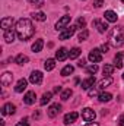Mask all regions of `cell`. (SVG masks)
<instances>
[{
    "label": "cell",
    "mask_w": 124,
    "mask_h": 126,
    "mask_svg": "<svg viewBox=\"0 0 124 126\" xmlns=\"http://www.w3.org/2000/svg\"><path fill=\"white\" fill-rule=\"evenodd\" d=\"M104 16H105V21H108V22H117V19H118V16L114 10H107L104 13Z\"/></svg>",
    "instance_id": "obj_16"
},
{
    "label": "cell",
    "mask_w": 124,
    "mask_h": 126,
    "mask_svg": "<svg viewBox=\"0 0 124 126\" xmlns=\"http://www.w3.org/2000/svg\"><path fill=\"white\" fill-rule=\"evenodd\" d=\"M35 98H37L35 93H34V91H28V93L25 94V97H24V103L28 104V106H31V104L35 103Z\"/></svg>",
    "instance_id": "obj_14"
},
{
    "label": "cell",
    "mask_w": 124,
    "mask_h": 126,
    "mask_svg": "<svg viewBox=\"0 0 124 126\" xmlns=\"http://www.w3.org/2000/svg\"><path fill=\"white\" fill-rule=\"evenodd\" d=\"M15 110H16V107H15L12 103H7V104H4V107H3V110H1V113H3V114H13V113H15Z\"/></svg>",
    "instance_id": "obj_21"
},
{
    "label": "cell",
    "mask_w": 124,
    "mask_h": 126,
    "mask_svg": "<svg viewBox=\"0 0 124 126\" xmlns=\"http://www.w3.org/2000/svg\"><path fill=\"white\" fill-rule=\"evenodd\" d=\"M95 116H96V113L93 111L92 109H89V107H86V109L82 110V117H83V120L88 122V123L95 120Z\"/></svg>",
    "instance_id": "obj_5"
},
{
    "label": "cell",
    "mask_w": 124,
    "mask_h": 126,
    "mask_svg": "<svg viewBox=\"0 0 124 126\" xmlns=\"http://www.w3.org/2000/svg\"><path fill=\"white\" fill-rule=\"evenodd\" d=\"M80 53H82V51H80L79 47H73V48L69 51V57H70V59H77V57L80 56Z\"/></svg>",
    "instance_id": "obj_23"
},
{
    "label": "cell",
    "mask_w": 124,
    "mask_h": 126,
    "mask_svg": "<svg viewBox=\"0 0 124 126\" xmlns=\"http://www.w3.org/2000/svg\"><path fill=\"white\" fill-rule=\"evenodd\" d=\"M34 32H35V28H34V25H32V22L29 19L22 18V19L18 21V24H16V35L19 37V40L28 41L34 35Z\"/></svg>",
    "instance_id": "obj_1"
},
{
    "label": "cell",
    "mask_w": 124,
    "mask_h": 126,
    "mask_svg": "<svg viewBox=\"0 0 124 126\" xmlns=\"http://www.w3.org/2000/svg\"><path fill=\"white\" fill-rule=\"evenodd\" d=\"M88 37H89V32H88V30H83V31L79 34V41L82 43V41H85Z\"/></svg>",
    "instance_id": "obj_33"
},
{
    "label": "cell",
    "mask_w": 124,
    "mask_h": 126,
    "mask_svg": "<svg viewBox=\"0 0 124 126\" xmlns=\"http://www.w3.org/2000/svg\"><path fill=\"white\" fill-rule=\"evenodd\" d=\"M32 16H34V19H35V21H39V22H44V21L47 19V16H45V13H44V12H35Z\"/></svg>",
    "instance_id": "obj_28"
},
{
    "label": "cell",
    "mask_w": 124,
    "mask_h": 126,
    "mask_svg": "<svg viewBox=\"0 0 124 126\" xmlns=\"http://www.w3.org/2000/svg\"><path fill=\"white\" fill-rule=\"evenodd\" d=\"M34 117L38 119V117H39V111H35V113H34Z\"/></svg>",
    "instance_id": "obj_44"
},
{
    "label": "cell",
    "mask_w": 124,
    "mask_h": 126,
    "mask_svg": "<svg viewBox=\"0 0 124 126\" xmlns=\"http://www.w3.org/2000/svg\"><path fill=\"white\" fill-rule=\"evenodd\" d=\"M44 67H45V70H53L54 67H56V60L54 59H47L45 63H44Z\"/></svg>",
    "instance_id": "obj_24"
},
{
    "label": "cell",
    "mask_w": 124,
    "mask_h": 126,
    "mask_svg": "<svg viewBox=\"0 0 124 126\" xmlns=\"http://www.w3.org/2000/svg\"><path fill=\"white\" fill-rule=\"evenodd\" d=\"M123 3H124V0H123Z\"/></svg>",
    "instance_id": "obj_46"
},
{
    "label": "cell",
    "mask_w": 124,
    "mask_h": 126,
    "mask_svg": "<svg viewBox=\"0 0 124 126\" xmlns=\"http://www.w3.org/2000/svg\"><path fill=\"white\" fill-rule=\"evenodd\" d=\"M31 4H34V6H38V7H41L42 4H44V0H28Z\"/></svg>",
    "instance_id": "obj_34"
},
{
    "label": "cell",
    "mask_w": 124,
    "mask_h": 126,
    "mask_svg": "<svg viewBox=\"0 0 124 126\" xmlns=\"http://www.w3.org/2000/svg\"><path fill=\"white\" fill-rule=\"evenodd\" d=\"M0 25H1V30L3 31H7V30H12V27H13V18H3L1 19V22H0Z\"/></svg>",
    "instance_id": "obj_10"
},
{
    "label": "cell",
    "mask_w": 124,
    "mask_h": 126,
    "mask_svg": "<svg viewBox=\"0 0 124 126\" xmlns=\"http://www.w3.org/2000/svg\"><path fill=\"white\" fill-rule=\"evenodd\" d=\"M67 57H69V51H67V48L62 47V48H59V50L56 51V59H57L59 62H64Z\"/></svg>",
    "instance_id": "obj_9"
},
{
    "label": "cell",
    "mask_w": 124,
    "mask_h": 126,
    "mask_svg": "<svg viewBox=\"0 0 124 126\" xmlns=\"http://www.w3.org/2000/svg\"><path fill=\"white\" fill-rule=\"evenodd\" d=\"M12 81H13V75H12V72H4V73L1 75V78H0V84H1L3 87H9V85H12Z\"/></svg>",
    "instance_id": "obj_7"
},
{
    "label": "cell",
    "mask_w": 124,
    "mask_h": 126,
    "mask_svg": "<svg viewBox=\"0 0 124 126\" xmlns=\"http://www.w3.org/2000/svg\"><path fill=\"white\" fill-rule=\"evenodd\" d=\"M72 94H73V93H72V90H64V91L62 93V100H63V101H67V100L72 97Z\"/></svg>",
    "instance_id": "obj_32"
},
{
    "label": "cell",
    "mask_w": 124,
    "mask_h": 126,
    "mask_svg": "<svg viewBox=\"0 0 124 126\" xmlns=\"http://www.w3.org/2000/svg\"><path fill=\"white\" fill-rule=\"evenodd\" d=\"M77 66H79V67H86V62H85V59L79 60V63H77Z\"/></svg>",
    "instance_id": "obj_39"
},
{
    "label": "cell",
    "mask_w": 124,
    "mask_h": 126,
    "mask_svg": "<svg viewBox=\"0 0 124 126\" xmlns=\"http://www.w3.org/2000/svg\"><path fill=\"white\" fill-rule=\"evenodd\" d=\"M110 48V44H102V47H101V51L104 53V51H107Z\"/></svg>",
    "instance_id": "obj_40"
},
{
    "label": "cell",
    "mask_w": 124,
    "mask_h": 126,
    "mask_svg": "<svg viewBox=\"0 0 124 126\" xmlns=\"http://www.w3.org/2000/svg\"><path fill=\"white\" fill-rule=\"evenodd\" d=\"M16 126H29V123H28V119H22L21 122H18V123H16Z\"/></svg>",
    "instance_id": "obj_35"
},
{
    "label": "cell",
    "mask_w": 124,
    "mask_h": 126,
    "mask_svg": "<svg viewBox=\"0 0 124 126\" xmlns=\"http://www.w3.org/2000/svg\"><path fill=\"white\" fill-rule=\"evenodd\" d=\"M76 28H77V27H67L66 30H63V31L60 32V40H67V38H70V37L74 34Z\"/></svg>",
    "instance_id": "obj_8"
},
{
    "label": "cell",
    "mask_w": 124,
    "mask_h": 126,
    "mask_svg": "<svg viewBox=\"0 0 124 126\" xmlns=\"http://www.w3.org/2000/svg\"><path fill=\"white\" fill-rule=\"evenodd\" d=\"M42 47H44V41H42V38H38V40H35V43L32 44V51H34V53H38V51L42 50Z\"/></svg>",
    "instance_id": "obj_18"
},
{
    "label": "cell",
    "mask_w": 124,
    "mask_h": 126,
    "mask_svg": "<svg viewBox=\"0 0 124 126\" xmlns=\"http://www.w3.org/2000/svg\"><path fill=\"white\" fill-rule=\"evenodd\" d=\"M111 84H112V78H111V76H107V78H104V79L99 82V87H98V88H99V90H105V88H107L108 85H111Z\"/></svg>",
    "instance_id": "obj_22"
},
{
    "label": "cell",
    "mask_w": 124,
    "mask_h": 126,
    "mask_svg": "<svg viewBox=\"0 0 124 126\" xmlns=\"http://www.w3.org/2000/svg\"><path fill=\"white\" fill-rule=\"evenodd\" d=\"M114 62H115V67H117V69H121L124 66V54L123 53H117Z\"/></svg>",
    "instance_id": "obj_20"
},
{
    "label": "cell",
    "mask_w": 124,
    "mask_h": 126,
    "mask_svg": "<svg viewBox=\"0 0 124 126\" xmlns=\"http://www.w3.org/2000/svg\"><path fill=\"white\" fill-rule=\"evenodd\" d=\"M95 84V76H88L83 82H82V88L83 90H91Z\"/></svg>",
    "instance_id": "obj_17"
},
{
    "label": "cell",
    "mask_w": 124,
    "mask_h": 126,
    "mask_svg": "<svg viewBox=\"0 0 124 126\" xmlns=\"http://www.w3.org/2000/svg\"><path fill=\"white\" fill-rule=\"evenodd\" d=\"M79 117V114L76 111H72V113H67L64 116V125H70V123H74L76 119Z\"/></svg>",
    "instance_id": "obj_13"
},
{
    "label": "cell",
    "mask_w": 124,
    "mask_h": 126,
    "mask_svg": "<svg viewBox=\"0 0 124 126\" xmlns=\"http://www.w3.org/2000/svg\"><path fill=\"white\" fill-rule=\"evenodd\" d=\"M102 72H104L105 76H110V75H112V72H114V66H112V64H105L104 69H102Z\"/></svg>",
    "instance_id": "obj_30"
},
{
    "label": "cell",
    "mask_w": 124,
    "mask_h": 126,
    "mask_svg": "<svg viewBox=\"0 0 124 126\" xmlns=\"http://www.w3.org/2000/svg\"><path fill=\"white\" fill-rule=\"evenodd\" d=\"M15 62L18 63V64H25V63H28V56H25V54H18V56L15 57Z\"/></svg>",
    "instance_id": "obj_27"
},
{
    "label": "cell",
    "mask_w": 124,
    "mask_h": 126,
    "mask_svg": "<svg viewBox=\"0 0 124 126\" xmlns=\"http://www.w3.org/2000/svg\"><path fill=\"white\" fill-rule=\"evenodd\" d=\"M29 82L34 85H39L42 84V73L39 70H34L31 75H29Z\"/></svg>",
    "instance_id": "obj_6"
},
{
    "label": "cell",
    "mask_w": 124,
    "mask_h": 126,
    "mask_svg": "<svg viewBox=\"0 0 124 126\" xmlns=\"http://www.w3.org/2000/svg\"><path fill=\"white\" fill-rule=\"evenodd\" d=\"M88 59H89L92 63L102 62V51H101V48H93V50H91Z\"/></svg>",
    "instance_id": "obj_3"
},
{
    "label": "cell",
    "mask_w": 124,
    "mask_h": 126,
    "mask_svg": "<svg viewBox=\"0 0 124 126\" xmlns=\"http://www.w3.org/2000/svg\"><path fill=\"white\" fill-rule=\"evenodd\" d=\"M110 44L114 47H120L124 44V28H114L110 35Z\"/></svg>",
    "instance_id": "obj_2"
},
{
    "label": "cell",
    "mask_w": 124,
    "mask_h": 126,
    "mask_svg": "<svg viewBox=\"0 0 124 126\" xmlns=\"http://www.w3.org/2000/svg\"><path fill=\"white\" fill-rule=\"evenodd\" d=\"M85 126H99V125H98L96 122H89V123H86Z\"/></svg>",
    "instance_id": "obj_41"
},
{
    "label": "cell",
    "mask_w": 124,
    "mask_h": 126,
    "mask_svg": "<svg viewBox=\"0 0 124 126\" xmlns=\"http://www.w3.org/2000/svg\"><path fill=\"white\" fill-rule=\"evenodd\" d=\"M60 111H62V106L60 104H51L47 113H48V117H56Z\"/></svg>",
    "instance_id": "obj_11"
},
{
    "label": "cell",
    "mask_w": 124,
    "mask_h": 126,
    "mask_svg": "<svg viewBox=\"0 0 124 126\" xmlns=\"http://www.w3.org/2000/svg\"><path fill=\"white\" fill-rule=\"evenodd\" d=\"M120 126H124V116L120 117Z\"/></svg>",
    "instance_id": "obj_42"
},
{
    "label": "cell",
    "mask_w": 124,
    "mask_h": 126,
    "mask_svg": "<svg viewBox=\"0 0 124 126\" xmlns=\"http://www.w3.org/2000/svg\"><path fill=\"white\" fill-rule=\"evenodd\" d=\"M96 94H98V93H96L95 88H93V90H88V95H89V97H95Z\"/></svg>",
    "instance_id": "obj_38"
},
{
    "label": "cell",
    "mask_w": 124,
    "mask_h": 126,
    "mask_svg": "<svg viewBox=\"0 0 124 126\" xmlns=\"http://www.w3.org/2000/svg\"><path fill=\"white\" fill-rule=\"evenodd\" d=\"M85 24H86V22H85V19H83V18H79V19H77V25H76V27H77V28H79V27H82V28H83V27H85Z\"/></svg>",
    "instance_id": "obj_36"
},
{
    "label": "cell",
    "mask_w": 124,
    "mask_h": 126,
    "mask_svg": "<svg viewBox=\"0 0 124 126\" xmlns=\"http://www.w3.org/2000/svg\"><path fill=\"white\" fill-rule=\"evenodd\" d=\"M104 4V0H93V6L95 7H101Z\"/></svg>",
    "instance_id": "obj_37"
},
{
    "label": "cell",
    "mask_w": 124,
    "mask_h": 126,
    "mask_svg": "<svg viewBox=\"0 0 124 126\" xmlns=\"http://www.w3.org/2000/svg\"><path fill=\"white\" fill-rule=\"evenodd\" d=\"M51 97H53V93H45V94L42 95V98L39 100V104H41V106H45L47 103L51 101Z\"/></svg>",
    "instance_id": "obj_25"
},
{
    "label": "cell",
    "mask_w": 124,
    "mask_h": 126,
    "mask_svg": "<svg viewBox=\"0 0 124 126\" xmlns=\"http://www.w3.org/2000/svg\"><path fill=\"white\" fill-rule=\"evenodd\" d=\"M3 38H4L6 43H13V41H15V31H13V30H7V31H4Z\"/></svg>",
    "instance_id": "obj_19"
},
{
    "label": "cell",
    "mask_w": 124,
    "mask_h": 126,
    "mask_svg": "<svg viewBox=\"0 0 124 126\" xmlns=\"http://www.w3.org/2000/svg\"><path fill=\"white\" fill-rule=\"evenodd\" d=\"M93 27H95L98 31L101 32V34H104V32L108 30V25H107V22H104V21H99V19H95V21H93Z\"/></svg>",
    "instance_id": "obj_12"
},
{
    "label": "cell",
    "mask_w": 124,
    "mask_h": 126,
    "mask_svg": "<svg viewBox=\"0 0 124 126\" xmlns=\"http://www.w3.org/2000/svg\"><path fill=\"white\" fill-rule=\"evenodd\" d=\"M69 24H70V16H69V15H64L63 18H60V19L57 21L56 30H57V31H63V30H66V28L69 27Z\"/></svg>",
    "instance_id": "obj_4"
},
{
    "label": "cell",
    "mask_w": 124,
    "mask_h": 126,
    "mask_svg": "<svg viewBox=\"0 0 124 126\" xmlns=\"http://www.w3.org/2000/svg\"><path fill=\"white\" fill-rule=\"evenodd\" d=\"M98 98H99V101L107 103V101H111L112 100V95L110 94V93H101V94L98 95Z\"/></svg>",
    "instance_id": "obj_26"
},
{
    "label": "cell",
    "mask_w": 124,
    "mask_h": 126,
    "mask_svg": "<svg viewBox=\"0 0 124 126\" xmlns=\"http://www.w3.org/2000/svg\"><path fill=\"white\" fill-rule=\"evenodd\" d=\"M60 91H62V87H56L54 88V93H60Z\"/></svg>",
    "instance_id": "obj_43"
},
{
    "label": "cell",
    "mask_w": 124,
    "mask_h": 126,
    "mask_svg": "<svg viewBox=\"0 0 124 126\" xmlns=\"http://www.w3.org/2000/svg\"><path fill=\"white\" fill-rule=\"evenodd\" d=\"M26 85H28V81L22 78V79L18 81V84H16V87H15V91H16V93H24V91L26 90Z\"/></svg>",
    "instance_id": "obj_15"
},
{
    "label": "cell",
    "mask_w": 124,
    "mask_h": 126,
    "mask_svg": "<svg viewBox=\"0 0 124 126\" xmlns=\"http://www.w3.org/2000/svg\"><path fill=\"white\" fill-rule=\"evenodd\" d=\"M123 79H124V73H123Z\"/></svg>",
    "instance_id": "obj_45"
},
{
    "label": "cell",
    "mask_w": 124,
    "mask_h": 126,
    "mask_svg": "<svg viewBox=\"0 0 124 126\" xmlns=\"http://www.w3.org/2000/svg\"><path fill=\"white\" fill-rule=\"evenodd\" d=\"M86 72H88L89 75H92V73H96V72H98V64H96V63H93V64H89V66H86Z\"/></svg>",
    "instance_id": "obj_31"
},
{
    "label": "cell",
    "mask_w": 124,
    "mask_h": 126,
    "mask_svg": "<svg viewBox=\"0 0 124 126\" xmlns=\"http://www.w3.org/2000/svg\"><path fill=\"white\" fill-rule=\"evenodd\" d=\"M70 73H73V66L72 64H67L62 69V76H69Z\"/></svg>",
    "instance_id": "obj_29"
}]
</instances>
